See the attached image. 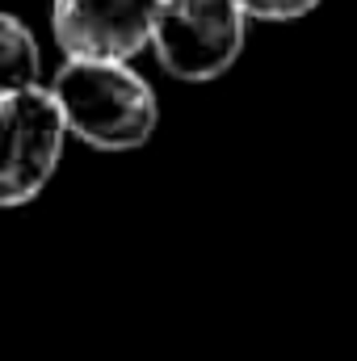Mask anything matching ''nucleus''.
Listing matches in <instances>:
<instances>
[{
  "instance_id": "f257e3e1",
  "label": "nucleus",
  "mask_w": 357,
  "mask_h": 361,
  "mask_svg": "<svg viewBox=\"0 0 357 361\" xmlns=\"http://www.w3.org/2000/svg\"><path fill=\"white\" fill-rule=\"evenodd\" d=\"M47 92L63 130L92 152H139L160 126V101L131 63L63 59Z\"/></svg>"
},
{
  "instance_id": "f03ea898",
  "label": "nucleus",
  "mask_w": 357,
  "mask_h": 361,
  "mask_svg": "<svg viewBox=\"0 0 357 361\" xmlns=\"http://www.w3.org/2000/svg\"><path fill=\"white\" fill-rule=\"evenodd\" d=\"M248 17L236 0H160L152 51L160 68L185 85H210L240 59Z\"/></svg>"
},
{
  "instance_id": "7ed1b4c3",
  "label": "nucleus",
  "mask_w": 357,
  "mask_h": 361,
  "mask_svg": "<svg viewBox=\"0 0 357 361\" xmlns=\"http://www.w3.org/2000/svg\"><path fill=\"white\" fill-rule=\"evenodd\" d=\"M63 118L47 85L0 97V210L34 202L63 160Z\"/></svg>"
},
{
  "instance_id": "20e7f679",
  "label": "nucleus",
  "mask_w": 357,
  "mask_h": 361,
  "mask_svg": "<svg viewBox=\"0 0 357 361\" xmlns=\"http://www.w3.org/2000/svg\"><path fill=\"white\" fill-rule=\"evenodd\" d=\"M160 0H55L51 34L63 59L131 63L152 47Z\"/></svg>"
},
{
  "instance_id": "39448f33",
  "label": "nucleus",
  "mask_w": 357,
  "mask_h": 361,
  "mask_svg": "<svg viewBox=\"0 0 357 361\" xmlns=\"http://www.w3.org/2000/svg\"><path fill=\"white\" fill-rule=\"evenodd\" d=\"M38 85H42V51L34 30L21 17L0 13V97Z\"/></svg>"
},
{
  "instance_id": "423d86ee",
  "label": "nucleus",
  "mask_w": 357,
  "mask_h": 361,
  "mask_svg": "<svg viewBox=\"0 0 357 361\" xmlns=\"http://www.w3.org/2000/svg\"><path fill=\"white\" fill-rule=\"evenodd\" d=\"M244 17H257V21H298L307 13H315L324 0H236Z\"/></svg>"
}]
</instances>
